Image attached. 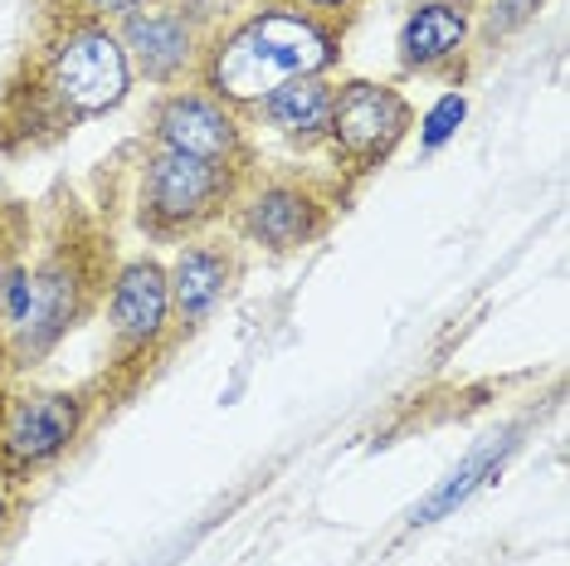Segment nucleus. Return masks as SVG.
Returning a JSON list of instances; mask_svg holds the SVG:
<instances>
[{"label": "nucleus", "instance_id": "nucleus-6", "mask_svg": "<svg viewBox=\"0 0 570 566\" xmlns=\"http://www.w3.org/2000/svg\"><path fill=\"white\" fill-rule=\"evenodd\" d=\"M414 108L391 84L375 79H346L332 88V118H327V147L342 172L371 176L395 157V147L410 137Z\"/></svg>", "mask_w": 570, "mask_h": 566}, {"label": "nucleus", "instance_id": "nucleus-18", "mask_svg": "<svg viewBox=\"0 0 570 566\" xmlns=\"http://www.w3.org/2000/svg\"><path fill=\"white\" fill-rule=\"evenodd\" d=\"M79 6H83V16H94V20H122V16H132V10L157 6V0H79Z\"/></svg>", "mask_w": 570, "mask_h": 566}, {"label": "nucleus", "instance_id": "nucleus-19", "mask_svg": "<svg viewBox=\"0 0 570 566\" xmlns=\"http://www.w3.org/2000/svg\"><path fill=\"white\" fill-rule=\"evenodd\" d=\"M293 6H303V10H313V16H342V10H352L361 6V0H293Z\"/></svg>", "mask_w": 570, "mask_h": 566}, {"label": "nucleus", "instance_id": "nucleus-13", "mask_svg": "<svg viewBox=\"0 0 570 566\" xmlns=\"http://www.w3.org/2000/svg\"><path fill=\"white\" fill-rule=\"evenodd\" d=\"M332 79L327 74H313V79H288L278 84L274 94L258 103V123L274 127V133L288 142V147H317L327 142V118H332Z\"/></svg>", "mask_w": 570, "mask_h": 566}, {"label": "nucleus", "instance_id": "nucleus-23", "mask_svg": "<svg viewBox=\"0 0 570 566\" xmlns=\"http://www.w3.org/2000/svg\"><path fill=\"white\" fill-rule=\"evenodd\" d=\"M0 410H6V391H0Z\"/></svg>", "mask_w": 570, "mask_h": 566}, {"label": "nucleus", "instance_id": "nucleus-5", "mask_svg": "<svg viewBox=\"0 0 570 566\" xmlns=\"http://www.w3.org/2000/svg\"><path fill=\"white\" fill-rule=\"evenodd\" d=\"M88 424L83 391H20L0 410V479L30 484L55 469Z\"/></svg>", "mask_w": 570, "mask_h": 566}, {"label": "nucleus", "instance_id": "nucleus-20", "mask_svg": "<svg viewBox=\"0 0 570 566\" xmlns=\"http://www.w3.org/2000/svg\"><path fill=\"white\" fill-rule=\"evenodd\" d=\"M10 527H16V498H10V484L0 479V547H6Z\"/></svg>", "mask_w": 570, "mask_h": 566}, {"label": "nucleus", "instance_id": "nucleus-21", "mask_svg": "<svg viewBox=\"0 0 570 566\" xmlns=\"http://www.w3.org/2000/svg\"><path fill=\"white\" fill-rule=\"evenodd\" d=\"M10 260H16V254H10V244L0 240V283H6V269H10Z\"/></svg>", "mask_w": 570, "mask_h": 566}, {"label": "nucleus", "instance_id": "nucleus-17", "mask_svg": "<svg viewBox=\"0 0 570 566\" xmlns=\"http://www.w3.org/2000/svg\"><path fill=\"white\" fill-rule=\"evenodd\" d=\"M463 118H469V98H463V94H444L430 113H424V123H420V147H424V152H439V147H444V142L463 127Z\"/></svg>", "mask_w": 570, "mask_h": 566}, {"label": "nucleus", "instance_id": "nucleus-3", "mask_svg": "<svg viewBox=\"0 0 570 566\" xmlns=\"http://www.w3.org/2000/svg\"><path fill=\"white\" fill-rule=\"evenodd\" d=\"M244 191V172L235 166H215L200 157H180V152L151 147L141 162L137 186V225L151 240H186L229 215V205Z\"/></svg>", "mask_w": 570, "mask_h": 566}, {"label": "nucleus", "instance_id": "nucleus-11", "mask_svg": "<svg viewBox=\"0 0 570 566\" xmlns=\"http://www.w3.org/2000/svg\"><path fill=\"white\" fill-rule=\"evenodd\" d=\"M239 279V254L235 244L219 240H190L180 244V254L166 264V289H171V323L196 332L210 323L215 308L235 293Z\"/></svg>", "mask_w": 570, "mask_h": 566}, {"label": "nucleus", "instance_id": "nucleus-9", "mask_svg": "<svg viewBox=\"0 0 570 566\" xmlns=\"http://www.w3.org/2000/svg\"><path fill=\"white\" fill-rule=\"evenodd\" d=\"M118 40L132 64V79H147L151 88H180L200 69L205 35L190 10L147 6L118 20Z\"/></svg>", "mask_w": 570, "mask_h": 566}, {"label": "nucleus", "instance_id": "nucleus-7", "mask_svg": "<svg viewBox=\"0 0 570 566\" xmlns=\"http://www.w3.org/2000/svg\"><path fill=\"white\" fill-rule=\"evenodd\" d=\"M229 215H235L244 244H254L264 254H297L327 235L332 196L313 182H297V176H268V182L239 191Z\"/></svg>", "mask_w": 570, "mask_h": 566}, {"label": "nucleus", "instance_id": "nucleus-15", "mask_svg": "<svg viewBox=\"0 0 570 566\" xmlns=\"http://www.w3.org/2000/svg\"><path fill=\"white\" fill-rule=\"evenodd\" d=\"M541 6L547 0H483V40L488 45L512 40L517 30H527L541 16Z\"/></svg>", "mask_w": 570, "mask_h": 566}, {"label": "nucleus", "instance_id": "nucleus-1", "mask_svg": "<svg viewBox=\"0 0 570 566\" xmlns=\"http://www.w3.org/2000/svg\"><path fill=\"white\" fill-rule=\"evenodd\" d=\"M336 64H342V35L327 16H313L293 0H264L205 40L196 79L225 108L254 113L278 84L332 74Z\"/></svg>", "mask_w": 570, "mask_h": 566}, {"label": "nucleus", "instance_id": "nucleus-12", "mask_svg": "<svg viewBox=\"0 0 570 566\" xmlns=\"http://www.w3.org/2000/svg\"><path fill=\"white\" fill-rule=\"evenodd\" d=\"M473 40V0H414L400 25V69L444 74Z\"/></svg>", "mask_w": 570, "mask_h": 566}, {"label": "nucleus", "instance_id": "nucleus-22", "mask_svg": "<svg viewBox=\"0 0 570 566\" xmlns=\"http://www.w3.org/2000/svg\"><path fill=\"white\" fill-rule=\"evenodd\" d=\"M0 371H10V362H6V332H0Z\"/></svg>", "mask_w": 570, "mask_h": 566}, {"label": "nucleus", "instance_id": "nucleus-16", "mask_svg": "<svg viewBox=\"0 0 570 566\" xmlns=\"http://www.w3.org/2000/svg\"><path fill=\"white\" fill-rule=\"evenodd\" d=\"M30 299H35V279H30V264L24 260H10L6 269V283H0V332H16L30 313Z\"/></svg>", "mask_w": 570, "mask_h": 566}, {"label": "nucleus", "instance_id": "nucleus-10", "mask_svg": "<svg viewBox=\"0 0 570 566\" xmlns=\"http://www.w3.org/2000/svg\"><path fill=\"white\" fill-rule=\"evenodd\" d=\"M108 332L118 362H147L171 332V289H166V264L157 260H127L112 274L108 293Z\"/></svg>", "mask_w": 570, "mask_h": 566}, {"label": "nucleus", "instance_id": "nucleus-8", "mask_svg": "<svg viewBox=\"0 0 570 566\" xmlns=\"http://www.w3.org/2000/svg\"><path fill=\"white\" fill-rule=\"evenodd\" d=\"M151 147L180 152V157H200L215 166H249V137L235 108H225L205 88H166L151 108Z\"/></svg>", "mask_w": 570, "mask_h": 566}, {"label": "nucleus", "instance_id": "nucleus-2", "mask_svg": "<svg viewBox=\"0 0 570 566\" xmlns=\"http://www.w3.org/2000/svg\"><path fill=\"white\" fill-rule=\"evenodd\" d=\"M132 64L108 20L73 16L55 40L45 45L40 59V103L59 127L102 118V113L122 108L132 94Z\"/></svg>", "mask_w": 570, "mask_h": 566}, {"label": "nucleus", "instance_id": "nucleus-14", "mask_svg": "<svg viewBox=\"0 0 570 566\" xmlns=\"http://www.w3.org/2000/svg\"><path fill=\"white\" fill-rule=\"evenodd\" d=\"M512 449H517V440H512V430H508V435H492V440H483V445H478V449H473V455H469V459H463V465H459V469H453V474H449V479H444V484H439V488H434V494H430V498H424V504H420V508H414V513H410V523H414V527H424V523H439V518H444V513H453V508H459V504H469V498L478 494V488H483V484L492 479V474H498V469H502V459H508V455H512Z\"/></svg>", "mask_w": 570, "mask_h": 566}, {"label": "nucleus", "instance_id": "nucleus-4", "mask_svg": "<svg viewBox=\"0 0 570 566\" xmlns=\"http://www.w3.org/2000/svg\"><path fill=\"white\" fill-rule=\"evenodd\" d=\"M30 279H35L30 313H24V323L16 332H6L10 371L45 362V357L83 323L102 274L94 264V244H79L69 235V240H59L40 264H30Z\"/></svg>", "mask_w": 570, "mask_h": 566}]
</instances>
